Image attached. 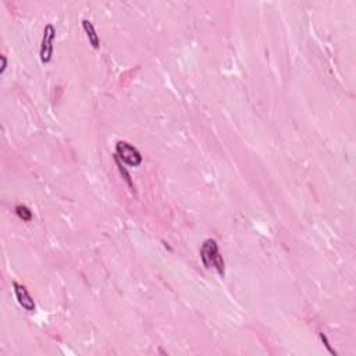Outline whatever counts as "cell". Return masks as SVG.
Segmentation results:
<instances>
[{"mask_svg": "<svg viewBox=\"0 0 356 356\" xmlns=\"http://www.w3.org/2000/svg\"><path fill=\"white\" fill-rule=\"evenodd\" d=\"M199 255H201V260L205 266V269H210V267H215L217 270V273L222 277H224L226 274V263L223 256L220 255V250H219V245L217 241L213 238H209L206 241H203L199 250Z\"/></svg>", "mask_w": 356, "mask_h": 356, "instance_id": "obj_1", "label": "cell"}, {"mask_svg": "<svg viewBox=\"0 0 356 356\" xmlns=\"http://www.w3.org/2000/svg\"><path fill=\"white\" fill-rule=\"evenodd\" d=\"M115 157H117L122 164H127L129 167H138L143 161L141 152L127 141H119L116 143Z\"/></svg>", "mask_w": 356, "mask_h": 356, "instance_id": "obj_2", "label": "cell"}, {"mask_svg": "<svg viewBox=\"0 0 356 356\" xmlns=\"http://www.w3.org/2000/svg\"><path fill=\"white\" fill-rule=\"evenodd\" d=\"M56 38V28L53 24H46L43 28L42 42H40V61L42 63H50L53 59V42Z\"/></svg>", "mask_w": 356, "mask_h": 356, "instance_id": "obj_3", "label": "cell"}, {"mask_svg": "<svg viewBox=\"0 0 356 356\" xmlns=\"http://www.w3.org/2000/svg\"><path fill=\"white\" fill-rule=\"evenodd\" d=\"M13 288H14V294H15V298H17V302L20 305L22 309H25L27 312H34L35 310V302L34 298L29 295L28 289L20 284V282L14 281L13 282Z\"/></svg>", "mask_w": 356, "mask_h": 356, "instance_id": "obj_4", "label": "cell"}, {"mask_svg": "<svg viewBox=\"0 0 356 356\" xmlns=\"http://www.w3.org/2000/svg\"><path fill=\"white\" fill-rule=\"evenodd\" d=\"M82 28L87 34V38L89 40V45L94 47V49H99L101 46V39H99V35L96 34V29L95 25L89 20H82Z\"/></svg>", "mask_w": 356, "mask_h": 356, "instance_id": "obj_5", "label": "cell"}, {"mask_svg": "<svg viewBox=\"0 0 356 356\" xmlns=\"http://www.w3.org/2000/svg\"><path fill=\"white\" fill-rule=\"evenodd\" d=\"M15 213L20 217L22 222H31L32 220V212L31 209L25 206V205H18L15 206Z\"/></svg>", "mask_w": 356, "mask_h": 356, "instance_id": "obj_6", "label": "cell"}, {"mask_svg": "<svg viewBox=\"0 0 356 356\" xmlns=\"http://www.w3.org/2000/svg\"><path fill=\"white\" fill-rule=\"evenodd\" d=\"M115 161H116V164H117V167H119V171H120V174L122 175V178H124V181L127 182L128 187H129V188L134 191L135 185H134V182H132V180H131V175H129V173L127 171V168L124 167V164H122V163H121V161L119 160L117 157H115Z\"/></svg>", "mask_w": 356, "mask_h": 356, "instance_id": "obj_7", "label": "cell"}, {"mask_svg": "<svg viewBox=\"0 0 356 356\" xmlns=\"http://www.w3.org/2000/svg\"><path fill=\"white\" fill-rule=\"evenodd\" d=\"M319 336H320V340L323 341V344H324V347L327 348V351H329L331 355H337V352L333 348H331V345H330L329 340H327V337H326V334L324 333H319Z\"/></svg>", "mask_w": 356, "mask_h": 356, "instance_id": "obj_8", "label": "cell"}, {"mask_svg": "<svg viewBox=\"0 0 356 356\" xmlns=\"http://www.w3.org/2000/svg\"><path fill=\"white\" fill-rule=\"evenodd\" d=\"M0 59H1V68H0V73H1V74H4V71H6V68H7V57L4 56V54H1V56H0Z\"/></svg>", "mask_w": 356, "mask_h": 356, "instance_id": "obj_9", "label": "cell"}]
</instances>
